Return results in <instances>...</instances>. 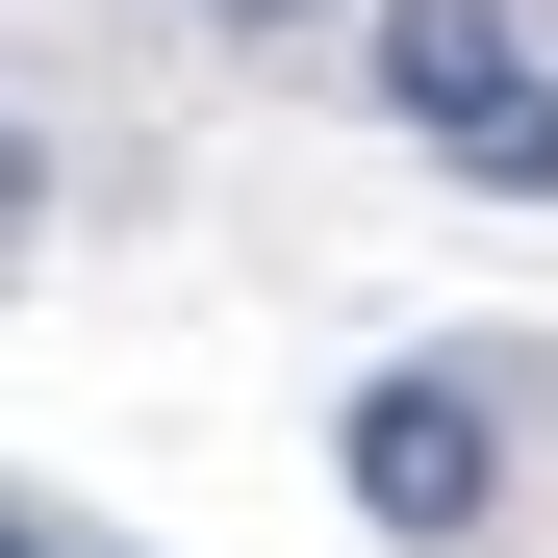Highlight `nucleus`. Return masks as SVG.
Masks as SVG:
<instances>
[{"instance_id":"obj_1","label":"nucleus","mask_w":558,"mask_h":558,"mask_svg":"<svg viewBox=\"0 0 558 558\" xmlns=\"http://www.w3.org/2000/svg\"><path fill=\"white\" fill-rule=\"evenodd\" d=\"M381 102H407L457 178H508V204L558 178V51L508 26V0H381Z\"/></svg>"},{"instance_id":"obj_2","label":"nucleus","mask_w":558,"mask_h":558,"mask_svg":"<svg viewBox=\"0 0 558 558\" xmlns=\"http://www.w3.org/2000/svg\"><path fill=\"white\" fill-rule=\"evenodd\" d=\"M330 483H355V533H407V558H457V533L508 508V432H483V381H432V355H407V381H355V432H330Z\"/></svg>"},{"instance_id":"obj_3","label":"nucleus","mask_w":558,"mask_h":558,"mask_svg":"<svg viewBox=\"0 0 558 558\" xmlns=\"http://www.w3.org/2000/svg\"><path fill=\"white\" fill-rule=\"evenodd\" d=\"M26 229H51V153H26V128H0V254H26Z\"/></svg>"},{"instance_id":"obj_4","label":"nucleus","mask_w":558,"mask_h":558,"mask_svg":"<svg viewBox=\"0 0 558 558\" xmlns=\"http://www.w3.org/2000/svg\"><path fill=\"white\" fill-rule=\"evenodd\" d=\"M204 26H305V0H204Z\"/></svg>"},{"instance_id":"obj_5","label":"nucleus","mask_w":558,"mask_h":558,"mask_svg":"<svg viewBox=\"0 0 558 558\" xmlns=\"http://www.w3.org/2000/svg\"><path fill=\"white\" fill-rule=\"evenodd\" d=\"M0 558H76V533H26V508H0Z\"/></svg>"}]
</instances>
